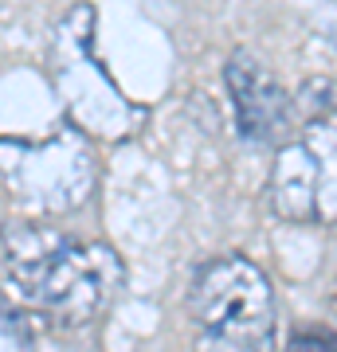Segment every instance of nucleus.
<instances>
[{"instance_id":"obj_1","label":"nucleus","mask_w":337,"mask_h":352,"mask_svg":"<svg viewBox=\"0 0 337 352\" xmlns=\"http://www.w3.org/2000/svg\"><path fill=\"white\" fill-rule=\"evenodd\" d=\"M122 282L125 266L106 243L75 239L48 223H8L0 231V286L63 329L99 321Z\"/></svg>"},{"instance_id":"obj_2","label":"nucleus","mask_w":337,"mask_h":352,"mask_svg":"<svg viewBox=\"0 0 337 352\" xmlns=\"http://www.w3.org/2000/svg\"><path fill=\"white\" fill-rule=\"evenodd\" d=\"M192 352H275V289L255 263L227 254L200 266L188 289Z\"/></svg>"},{"instance_id":"obj_3","label":"nucleus","mask_w":337,"mask_h":352,"mask_svg":"<svg viewBox=\"0 0 337 352\" xmlns=\"http://www.w3.org/2000/svg\"><path fill=\"white\" fill-rule=\"evenodd\" d=\"M271 208L290 223H337V122L310 118L275 153Z\"/></svg>"},{"instance_id":"obj_4","label":"nucleus","mask_w":337,"mask_h":352,"mask_svg":"<svg viewBox=\"0 0 337 352\" xmlns=\"http://www.w3.org/2000/svg\"><path fill=\"white\" fill-rule=\"evenodd\" d=\"M227 94L236 106V126L239 133L255 145L283 138V129L290 126V98L278 87V78L251 55V51H236L224 67Z\"/></svg>"},{"instance_id":"obj_5","label":"nucleus","mask_w":337,"mask_h":352,"mask_svg":"<svg viewBox=\"0 0 337 352\" xmlns=\"http://www.w3.org/2000/svg\"><path fill=\"white\" fill-rule=\"evenodd\" d=\"M287 352H337V333L329 329H306L287 344Z\"/></svg>"},{"instance_id":"obj_6","label":"nucleus","mask_w":337,"mask_h":352,"mask_svg":"<svg viewBox=\"0 0 337 352\" xmlns=\"http://www.w3.org/2000/svg\"><path fill=\"white\" fill-rule=\"evenodd\" d=\"M334 309H337V289H334Z\"/></svg>"}]
</instances>
